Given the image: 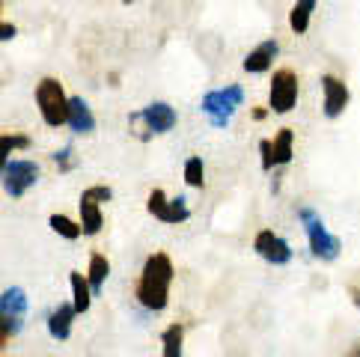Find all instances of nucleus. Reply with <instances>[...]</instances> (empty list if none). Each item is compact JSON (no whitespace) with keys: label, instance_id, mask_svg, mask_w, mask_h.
I'll return each mask as SVG.
<instances>
[{"label":"nucleus","instance_id":"423d86ee","mask_svg":"<svg viewBox=\"0 0 360 357\" xmlns=\"http://www.w3.org/2000/svg\"><path fill=\"white\" fill-rule=\"evenodd\" d=\"M39 178H42L39 164L21 158V161H9L6 164L4 176H0V182H4V190H6L12 200H21L36 182H39Z\"/></svg>","mask_w":360,"mask_h":357},{"label":"nucleus","instance_id":"c756f323","mask_svg":"<svg viewBox=\"0 0 360 357\" xmlns=\"http://www.w3.org/2000/svg\"><path fill=\"white\" fill-rule=\"evenodd\" d=\"M357 357H360V351H357Z\"/></svg>","mask_w":360,"mask_h":357},{"label":"nucleus","instance_id":"f8f14e48","mask_svg":"<svg viewBox=\"0 0 360 357\" xmlns=\"http://www.w3.org/2000/svg\"><path fill=\"white\" fill-rule=\"evenodd\" d=\"M66 125H69L75 134H93L96 131L93 108H89L81 96H72L69 98V119H66Z\"/></svg>","mask_w":360,"mask_h":357},{"label":"nucleus","instance_id":"f257e3e1","mask_svg":"<svg viewBox=\"0 0 360 357\" xmlns=\"http://www.w3.org/2000/svg\"><path fill=\"white\" fill-rule=\"evenodd\" d=\"M173 259L167 253H152L146 259L143 271H140L134 298L140 307H146L152 313H161L170 304V286H173Z\"/></svg>","mask_w":360,"mask_h":357},{"label":"nucleus","instance_id":"f3484780","mask_svg":"<svg viewBox=\"0 0 360 357\" xmlns=\"http://www.w3.org/2000/svg\"><path fill=\"white\" fill-rule=\"evenodd\" d=\"M271 155H274V167H286L295 155V131L292 129H280L277 137L271 140Z\"/></svg>","mask_w":360,"mask_h":357},{"label":"nucleus","instance_id":"39448f33","mask_svg":"<svg viewBox=\"0 0 360 357\" xmlns=\"http://www.w3.org/2000/svg\"><path fill=\"white\" fill-rule=\"evenodd\" d=\"M241 101H244V89L238 84H229L224 89H212V93L202 96V113L209 117L214 129H224V125H229Z\"/></svg>","mask_w":360,"mask_h":357},{"label":"nucleus","instance_id":"a878e982","mask_svg":"<svg viewBox=\"0 0 360 357\" xmlns=\"http://www.w3.org/2000/svg\"><path fill=\"white\" fill-rule=\"evenodd\" d=\"M18 30H15V24H6V21H0V42H9V39H15Z\"/></svg>","mask_w":360,"mask_h":357},{"label":"nucleus","instance_id":"a211bd4d","mask_svg":"<svg viewBox=\"0 0 360 357\" xmlns=\"http://www.w3.org/2000/svg\"><path fill=\"white\" fill-rule=\"evenodd\" d=\"M316 4H319V0H295V6L289 12V27H292V33H298V36L307 33V27H310V18H313V12H316Z\"/></svg>","mask_w":360,"mask_h":357},{"label":"nucleus","instance_id":"9b49d317","mask_svg":"<svg viewBox=\"0 0 360 357\" xmlns=\"http://www.w3.org/2000/svg\"><path fill=\"white\" fill-rule=\"evenodd\" d=\"M321 89H325V108L321 110H325L328 119H337L345 110V105H349V86L340 78H333V74H325L321 78Z\"/></svg>","mask_w":360,"mask_h":357},{"label":"nucleus","instance_id":"bb28decb","mask_svg":"<svg viewBox=\"0 0 360 357\" xmlns=\"http://www.w3.org/2000/svg\"><path fill=\"white\" fill-rule=\"evenodd\" d=\"M349 295L354 298V304H357V307H360V286H352V289H349Z\"/></svg>","mask_w":360,"mask_h":357},{"label":"nucleus","instance_id":"ddd939ff","mask_svg":"<svg viewBox=\"0 0 360 357\" xmlns=\"http://www.w3.org/2000/svg\"><path fill=\"white\" fill-rule=\"evenodd\" d=\"M280 54V45L274 39H265L262 45H256L248 57H244V72H250V74H262L271 69V63L277 60Z\"/></svg>","mask_w":360,"mask_h":357},{"label":"nucleus","instance_id":"4468645a","mask_svg":"<svg viewBox=\"0 0 360 357\" xmlns=\"http://www.w3.org/2000/svg\"><path fill=\"white\" fill-rule=\"evenodd\" d=\"M75 316H78V313H75L72 304H60V307H54V310H51V316H48V334L54 337L57 342H66L72 337Z\"/></svg>","mask_w":360,"mask_h":357},{"label":"nucleus","instance_id":"f03ea898","mask_svg":"<svg viewBox=\"0 0 360 357\" xmlns=\"http://www.w3.org/2000/svg\"><path fill=\"white\" fill-rule=\"evenodd\" d=\"M27 310H30V301L24 289L9 286L6 292H0V349H6V342L24 330Z\"/></svg>","mask_w":360,"mask_h":357},{"label":"nucleus","instance_id":"4be33fe9","mask_svg":"<svg viewBox=\"0 0 360 357\" xmlns=\"http://www.w3.org/2000/svg\"><path fill=\"white\" fill-rule=\"evenodd\" d=\"M48 223H51V229H54L57 235H63L66 241H78V238L84 235L81 223H75L72 218H66V214H51V218H48Z\"/></svg>","mask_w":360,"mask_h":357},{"label":"nucleus","instance_id":"dca6fc26","mask_svg":"<svg viewBox=\"0 0 360 357\" xmlns=\"http://www.w3.org/2000/svg\"><path fill=\"white\" fill-rule=\"evenodd\" d=\"M69 286H72V307H75V313H86L89 310V304H93V289H89V283H86V274H81V271H72L69 274Z\"/></svg>","mask_w":360,"mask_h":357},{"label":"nucleus","instance_id":"9d476101","mask_svg":"<svg viewBox=\"0 0 360 357\" xmlns=\"http://www.w3.org/2000/svg\"><path fill=\"white\" fill-rule=\"evenodd\" d=\"M253 250L259 253V257L265 262H271V265H289L292 262V247H289V241L277 235L274 229H259L253 238Z\"/></svg>","mask_w":360,"mask_h":357},{"label":"nucleus","instance_id":"b1692460","mask_svg":"<svg viewBox=\"0 0 360 357\" xmlns=\"http://www.w3.org/2000/svg\"><path fill=\"white\" fill-rule=\"evenodd\" d=\"M51 158H54V164H57V167H60L63 173H69V170L75 167V161H72V146H63V149H57Z\"/></svg>","mask_w":360,"mask_h":357},{"label":"nucleus","instance_id":"1a4fd4ad","mask_svg":"<svg viewBox=\"0 0 360 357\" xmlns=\"http://www.w3.org/2000/svg\"><path fill=\"white\" fill-rule=\"evenodd\" d=\"M146 209H149L152 218H158L161 223H170V226H176V223H185V221L191 218L188 202H185L182 197L167 200V194H164L161 188H155V190H152V194H149V200H146Z\"/></svg>","mask_w":360,"mask_h":357},{"label":"nucleus","instance_id":"7ed1b4c3","mask_svg":"<svg viewBox=\"0 0 360 357\" xmlns=\"http://www.w3.org/2000/svg\"><path fill=\"white\" fill-rule=\"evenodd\" d=\"M298 218H301V223L307 229V241H310V253H313V257L321 259V262H333V259H337L342 253V241L333 233H328L325 221H321L310 206H304L298 212Z\"/></svg>","mask_w":360,"mask_h":357},{"label":"nucleus","instance_id":"aec40b11","mask_svg":"<svg viewBox=\"0 0 360 357\" xmlns=\"http://www.w3.org/2000/svg\"><path fill=\"white\" fill-rule=\"evenodd\" d=\"M108 274H110L108 257H101V253H93V257H89V268H86V283H89V289H93V295H96V292H101Z\"/></svg>","mask_w":360,"mask_h":357},{"label":"nucleus","instance_id":"c85d7f7f","mask_svg":"<svg viewBox=\"0 0 360 357\" xmlns=\"http://www.w3.org/2000/svg\"><path fill=\"white\" fill-rule=\"evenodd\" d=\"M125 4H131V0H125Z\"/></svg>","mask_w":360,"mask_h":357},{"label":"nucleus","instance_id":"6ab92c4d","mask_svg":"<svg viewBox=\"0 0 360 357\" xmlns=\"http://www.w3.org/2000/svg\"><path fill=\"white\" fill-rule=\"evenodd\" d=\"M161 346H164L161 357H185V327L179 322L170 325L161 334Z\"/></svg>","mask_w":360,"mask_h":357},{"label":"nucleus","instance_id":"2eb2a0df","mask_svg":"<svg viewBox=\"0 0 360 357\" xmlns=\"http://www.w3.org/2000/svg\"><path fill=\"white\" fill-rule=\"evenodd\" d=\"M78 206H81V229H84L86 235H98V233H101V226H105V214H101V202H98V200H93V197H89L86 190H84Z\"/></svg>","mask_w":360,"mask_h":357},{"label":"nucleus","instance_id":"5701e85b","mask_svg":"<svg viewBox=\"0 0 360 357\" xmlns=\"http://www.w3.org/2000/svg\"><path fill=\"white\" fill-rule=\"evenodd\" d=\"M185 182L191 188H202L205 185V164H202L200 155H191L185 161Z\"/></svg>","mask_w":360,"mask_h":357},{"label":"nucleus","instance_id":"6e6552de","mask_svg":"<svg viewBox=\"0 0 360 357\" xmlns=\"http://www.w3.org/2000/svg\"><path fill=\"white\" fill-rule=\"evenodd\" d=\"M128 122H131V125L134 122H143L146 125V137H149V134H167V131H173L179 117H176V110L167 105V101H152V105H146L140 113H131Z\"/></svg>","mask_w":360,"mask_h":357},{"label":"nucleus","instance_id":"20e7f679","mask_svg":"<svg viewBox=\"0 0 360 357\" xmlns=\"http://www.w3.org/2000/svg\"><path fill=\"white\" fill-rule=\"evenodd\" d=\"M36 105H39V113L45 125L51 129H60V125H66L69 119V96L63 84L57 78H42L36 84Z\"/></svg>","mask_w":360,"mask_h":357},{"label":"nucleus","instance_id":"cd10ccee","mask_svg":"<svg viewBox=\"0 0 360 357\" xmlns=\"http://www.w3.org/2000/svg\"><path fill=\"white\" fill-rule=\"evenodd\" d=\"M0 9H4V0H0Z\"/></svg>","mask_w":360,"mask_h":357},{"label":"nucleus","instance_id":"412c9836","mask_svg":"<svg viewBox=\"0 0 360 357\" xmlns=\"http://www.w3.org/2000/svg\"><path fill=\"white\" fill-rule=\"evenodd\" d=\"M27 146H30L27 134H0V176H4L12 152H15V149H27Z\"/></svg>","mask_w":360,"mask_h":357},{"label":"nucleus","instance_id":"393cba45","mask_svg":"<svg viewBox=\"0 0 360 357\" xmlns=\"http://www.w3.org/2000/svg\"><path fill=\"white\" fill-rule=\"evenodd\" d=\"M259 152H262V170L271 173L274 170V155H271V140H262L259 143Z\"/></svg>","mask_w":360,"mask_h":357},{"label":"nucleus","instance_id":"0eeeda50","mask_svg":"<svg viewBox=\"0 0 360 357\" xmlns=\"http://www.w3.org/2000/svg\"><path fill=\"white\" fill-rule=\"evenodd\" d=\"M295 105H298V78L292 69H277L268 93V108L271 113H289Z\"/></svg>","mask_w":360,"mask_h":357}]
</instances>
